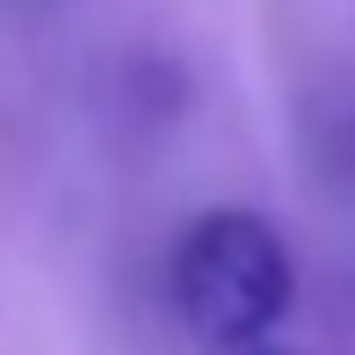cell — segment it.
Wrapping results in <instances>:
<instances>
[{
    "instance_id": "1",
    "label": "cell",
    "mask_w": 355,
    "mask_h": 355,
    "mask_svg": "<svg viewBox=\"0 0 355 355\" xmlns=\"http://www.w3.org/2000/svg\"><path fill=\"white\" fill-rule=\"evenodd\" d=\"M297 297V261L261 211H203L174 239V312L203 348H254L283 327Z\"/></svg>"
},
{
    "instance_id": "2",
    "label": "cell",
    "mask_w": 355,
    "mask_h": 355,
    "mask_svg": "<svg viewBox=\"0 0 355 355\" xmlns=\"http://www.w3.org/2000/svg\"><path fill=\"white\" fill-rule=\"evenodd\" d=\"M239 355H283V348H261V341H254V348H239Z\"/></svg>"
}]
</instances>
